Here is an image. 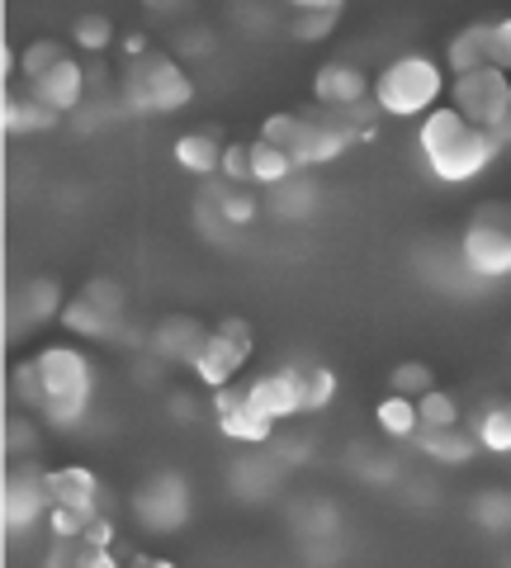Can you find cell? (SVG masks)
I'll list each match as a JSON object with an SVG mask.
<instances>
[{"mask_svg":"<svg viewBox=\"0 0 511 568\" xmlns=\"http://www.w3.org/2000/svg\"><path fill=\"white\" fill-rule=\"evenodd\" d=\"M91 361L72 346H48L33 361H20L14 369V394L24 407H39L52 426H76L85 403H91Z\"/></svg>","mask_w":511,"mask_h":568,"instance_id":"6da1fadb","label":"cell"},{"mask_svg":"<svg viewBox=\"0 0 511 568\" xmlns=\"http://www.w3.org/2000/svg\"><path fill=\"white\" fill-rule=\"evenodd\" d=\"M417 148H421V156H427L436 181H450V185L473 181V175L502 152L498 142H492V133L473 129V123L464 114H454V110H431L427 119H421Z\"/></svg>","mask_w":511,"mask_h":568,"instance_id":"7a4b0ae2","label":"cell"},{"mask_svg":"<svg viewBox=\"0 0 511 568\" xmlns=\"http://www.w3.org/2000/svg\"><path fill=\"white\" fill-rule=\"evenodd\" d=\"M260 138L275 142L279 152L294 156V166H323V162H337V156L356 142V133L341 129L337 119H331L327 110H298V114H270L266 123H260Z\"/></svg>","mask_w":511,"mask_h":568,"instance_id":"3957f363","label":"cell"},{"mask_svg":"<svg viewBox=\"0 0 511 568\" xmlns=\"http://www.w3.org/2000/svg\"><path fill=\"white\" fill-rule=\"evenodd\" d=\"M119 95L133 114H171L185 110L195 85H190L185 67L171 52H147V58H129L119 77Z\"/></svg>","mask_w":511,"mask_h":568,"instance_id":"277c9868","label":"cell"},{"mask_svg":"<svg viewBox=\"0 0 511 568\" xmlns=\"http://www.w3.org/2000/svg\"><path fill=\"white\" fill-rule=\"evenodd\" d=\"M440 91H446L440 67L431 58H421V52H408V58H398V62H389L379 71L375 104L384 114L412 119V114H431V104L440 100Z\"/></svg>","mask_w":511,"mask_h":568,"instance_id":"5b68a950","label":"cell"},{"mask_svg":"<svg viewBox=\"0 0 511 568\" xmlns=\"http://www.w3.org/2000/svg\"><path fill=\"white\" fill-rule=\"evenodd\" d=\"M450 110L464 114L473 129L492 133L498 123L511 114V77L498 67H483V71H469V77H454V91H450Z\"/></svg>","mask_w":511,"mask_h":568,"instance_id":"8992f818","label":"cell"},{"mask_svg":"<svg viewBox=\"0 0 511 568\" xmlns=\"http://www.w3.org/2000/svg\"><path fill=\"white\" fill-rule=\"evenodd\" d=\"M464 261L479 275H511V204H479L464 227Z\"/></svg>","mask_w":511,"mask_h":568,"instance_id":"52a82bcc","label":"cell"},{"mask_svg":"<svg viewBox=\"0 0 511 568\" xmlns=\"http://www.w3.org/2000/svg\"><path fill=\"white\" fill-rule=\"evenodd\" d=\"M133 511L147 530H175L190 517V484L181 474H152L143 488L133 493Z\"/></svg>","mask_w":511,"mask_h":568,"instance_id":"ba28073f","label":"cell"},{"mask_svg":"<svg viewBox=\"0 0 511 568\" xmlns=\"http://www.w3.org/2000/svg\"><path fill=\"white\" fill-rule=\"evenodd\" d=\"M214 422L223 426V436L246 440V446H260V440L270 436V426H275V422L252 403V394H246V388H233V384L214 388Z\"/></svg>","mask_w":511,"mask_h":568,"instance_id":"9c48e42d","label":"cell"},{"mask_svg":"<svg viewBox=\"0 0 511 568\" xmlns=\"http://www.w3.org/2000/svg\"><path fill=\"white\" fill-rule=\"evenodd\" d=\"M375 91H369L365 71L356 62H323L313 71V104L317 110H350V104L369 100Z\"/></svg>","mask_w":511,"mask_h":568,"instance_id":"30bf717a","label":"cell"},{"mask_svg":"<svg viewBox=\"0 0 511 568\" xmlns=\"http://www.w3.org/2000/svg\"><path fill=\"white\" fill-rule=\"evenodd\" d=\"M43 511H52V488H48V469H14L6 478V526H29L39 521Z\"/></svg>","mask_w":511,"mask_h":568,"instance_id":"8fae6325","label":"cell"},{"mask_svg":"<svg viewBox=\"0 0 511 568\" xmlns=\"http://www.w3.org/2000/svg\"><path fill=\"white\" fill-rule=\"evenodd\" d=\"M81 91H85V67H81L76 58H62L52 71H43L39 81H29V95H33V100H43L48 110H58V114L76 110V104H81Z\"/></svg>","mask_w":511,"mask_h":568,"instance_id":"7c38bea8","label":"cell"},{"mask_svg":"<svg viewBox=\"0 0 511 568\" xmlns=\"http://www.w3.org/2000/svg\"><path fill=\"white\" fill-rule=\"evenodd\" d=\"M246 394H252V403H256L270 422L304 413V398H298V384H294V369H289V365H279V369H266V375H256L252 384H246Z\"/></svg>","mask_w":511,"mask_h":568,"instance_id":"4fadbf2b","label":"cell"},{"mask_svg":"<svg viewBox=\"0 0 511 568\" xmlns=\"http://www.w3.org/2000/svg\"><path fill=\"white\" fill-rule=\"evenodd\" d=\"M246 361H252L246 351H237L233 342H227V336L208 332L204 342H200V351H195V361H190V365H195V375H200L208 388H223V384H233V375H237V369H242Z\"/></svg>","mask_w":511,"mask_h":568,"instance_id":"5bb4252c","label":"cell"},{"mask_svg":"<svg viewBox=\"0 0 511 568\" xmlns=\"http://www.w3.org/2000/svg\"><path fill=\"white\" fill-rule=\"evenodd\" d=\"M289 33L298 43H317V39H327L331 29L341 24V14H346V6L341 0H294L289 6Z\"/></svg>","mask_w":511,"mask_h":568,"instance_id":"9a60e30c","label":"cell"},{"mask_svg":"<svg viewBox=\"0 0 511 568\" xmlns=\"http://www.w3.org/2000/svg\"><path fill=\"white\" fill-rule=\"evenodd\" d=\"M204 336L208 332H204L200 317L175 313V317H166V323H156L152 346H156V355H166V361H195V351H200Z\"/></svg>","mask_w":511,"mask_h":568,"instance_id":"2e32d148","label":"cell"},{"mask_svg":"<svg viewBox=\"0 0 511 568\" xmlns=\"http://www.w3.org/2000/svg\"><path fill=\"white\" fill-rule=\"evenodd\" d=\"M175 162H181L190 175H204V181H214L223 171V142L214 129H200V133H185L175 138Z\"/></svg>","mask_w":511,"mask_h":568,"instance_id":"e0dca14e","label":"cell"},{"mask_svg":"<svg viewBox=\"0 0 511 568\" xmlns=\"http://www.w3.org/2000/svg\"><path fill=\"white\" fill-rule=\"evenodd\" d=\"M412 440L431 459H440V465H464V459L473 455V446H479V436L460 432V426H417Z\"/></svg>","mask_w":511,"mask_h":568,"instance_id":"ac0fdd59","label":"cell"},{"mask_svg":"<svg viewBox=\"0 0 511 568\" xmlns=\"http://www.w3.org/2000/svg\"><path fill=\"white\" fill-rule=\"evenodd\" d=\"M48 488H52V503H67V507H85L95 511L100 503V484L85 465H67V469H48Z\"/></svg>","mask_w":511,"mask_h":568,"instance_id":"d6986e66","label":"cell"},{"mask_svg":"<svg viewBox=\"0 0 511 568\" xmlns=\"http://www.w3.org/2000/svg\"><path fill=\"white\" fill-rule=\"evenodd\" d=\"M204 200L214 204L218 213L233 227H246L256 219V209H260V200L246 185H237V181H227V175H214V181H208V190H204Z\"/></svg>","mask_w":511,"mask_h":568,"instance_id":"ffe728a7","label":"cell"},{"mask_svg":"<svg viewBox=\"0 0 511 568\" xmlns=\"http://www.w3.org/2000/svg\"><path fill=\"white\" fill-rule=\"evenodd\" d=\"M488 20H473L469 29H460L450 39V48H446V62H450V71L454 77H469V71H483L488 67Z\"/></svg>","mask_w":511,"mask_h":568,"instance_id":"44dd1931","label":"cell"},{"mask_svg":"<svg viewBox=\"0 0 511 568\" xmlns=\"http://www.w3.org/2000/svg\"><path fill=\"white\" fill-rule=\"evenodd\" d=\"M289 369H294L298 398H304V413H317V407L331 403V394H337V375H331L327 365H317V361H289Z\"/></svg>","mask_w":511,"mask_h":568,"instance_id":"7402d4cb","label":"cell"},{"mask_svg":"<svg viewBox=\"0 0 511 568\" xmlns=\"http://www.w3.org/2000/svg\"><path fill=\"white\" fill-rule=\"evenodd\" d=\"M294 175H298V166H294L289 152H279L266 138L252 142V181L256 185H285V181H294Z\"/></svg>","mask_w":511,"mask_h":568,"instance_id":"603a6c76","label":"cell"},{"mask_svg":"<svg viewBox=\"0 0 511 568\" xmlns=\"http://www.w3.org/2000/svg\"><path fill=\"white\" fill-rule=\"evenodd\" d=\"M62 304V284L58 280H29L20 284V294H14V313L24 317V323H43V317H52Z\"/></svg>","mask_w":511,"mask_h":568,"instance_id":"cb8c5ba5","label":"cell"},{"mask_svg":"<svg viewBox=\"0 0 511 568\" xmlns=\"http://www.w3.org/2000/svg\"><path fill=\"white\" fill-rule=\"evenodd\" d=\"M58 110H48L43 100L20 95V100H6V133H48L58 129Z\"/></svg>","mask_w":511,"mask_h":568,"instance_id":"d4e9b609","label":"cell"},{"mask_svg":"<svg viewBox=\"0 0 511 568\" xmlns=\"http://www.w3.org/2000/svg\"><path fill=\"white\" fill-rule=\"evenodd\" d=\"M473 436H479V446L507 455V450H511V403H507V398L483 403L479 422H473Z\"/></svg>","mask_w":511,"mask_h":568,"instance_id":"484cf974","label":"cell"},{"mask_svg":"<svg viewBox=\"0 0 511 568\" xmlns=\"http://www.w3.org/2000/svg\"><path fill=\"white\" fill-rule=\"evenodd\" d=\"M114 323H119V317L95 308L85 294H76V298H67V304H62V327H72L76 336H114Z\"/></svg>","mask_w":511,"mask_h":568,"instance_id":"4316f807","label":"cell"},{"mask_svg":"<svg viewBox=\"0 0 511 568\" xmlns=\"http://www.w3.org/2000/svg\"><path fill=\"white\" fill-rule=\"evenodd\" d=\"M375 417H379L384 432L398 436V440H412V436H417V426H421V417H417V398H408V394L384 398Z\"/></svg>","mask_w":511,"mask_h":568,"instance_id":"83f0119b","label":"cell"},{"mask_svg":"<svg viewBox=\"0 0 511 568\" xmlns=\"http://www.w3.org/2000/svg\"><path fill=\"white\" fill-rule=\"evenodd\" d=\"M62 58H67V52H62V43H58V39H39V43H29V48L20 52V71H24V81H39L43 71H52Z\"/></svg>","mask_w":511,"mask_h":568,"instance_id":"f1b7e54d","label":"cell"},{"mask_svg":"<svg viewBox=\"0 0 511 568\" xmlns=\"http://www.w3.org/2000/svg\"><path fill=\"white\" fill-rule=\"evenodd\" d=\"M417 417H421V426H454L460 422V403L450 394H440V388H427V394L417 398Z\"/></svg>","mask_w":511,"mask_h":568,"instance_id":"f546056e","label":"cell"},{"mask_svg":"<svg viewBox=\"0 0 511 568\" xmlns=\"http://www.w3.org/2000/svg\"><path fill=\"white\" fill-rule=\"evenodd\" d=\"M91 517H95V511H85V507L52 503L48 526H52V536H58V540H81V536H85V526H91Z\"/></svg>","mask_w":511,"mask_h":568,"instance_id":"4dcf8cb0","label":"cell"},{"mask_svg":"<svg viewBox=\"0 0 511 568\" xmlns=\"http://www.w3.org/2000/svg\"><path fill=\"white\" fill-rule=\"evenodd\" d=\"M72 33H76V43L85 52H100V48H110V39H114V20L110 14H81Z\"/></svg>","mask_w":511,"mask_h":568,"instance_id":"1f68e13d","label":"cell"},{"mask_svg":"<svg viewBox=\"0 0 511 568\" xmlns=\"http://www.w3.org/2000/svg\"><path fill=\"white\" fill-rule=\"evenodd\" d=\"M389 384H394V394H408V398H421V394H427V388H436V384H431V369L421 365V361L398 365L394 375H389Z\"/></svg>","mask_w":511,"mask_h":568,"instance_id":"d6a6232c","label":"cell"},{"mask_svg":"<svg viewBox=\"0 0 511 568\" xmlns=\"http://www.w3.org/2000/svg\"><path fill=\"white\" fill-rule=\"evenodd\" d=\"M218 175H227V181H237V185H252V142H227Z\"/></svg>","mask_w":511,"mask_h":568,"instance_id":"836d02e7","label":"cell"},{"mask_svg":"<svg viewBox=\"0 0 511 568\" xmlns=\"http://www.w3.org/2000/svg\"><path fill=\"white\" fill-rule=\"evenodd\" d=\"M488 67L511 71V20H492V29H488Z\"/></svg>","mask_w":511,"mask_h":568,"instance_id":"e575fe53","label":"cell"},{"mask_svg":"<svg viewBox=\"0 0 511 568\" xmlns=\"http://www.w3.org/2000/svg\"><path fill=\"white\" fill-rule=\"evenodd\" d=\"M81 294L91 298L95 308H104V313H110V317H119V313H123V290H119L114 280H91V284H85Z\"/></svg>","mask_w":511,"mask_h":568,"instance_id":"d590c367","label":"cell"},{"mask_svg":"<svg viewBox=\"0 0 511 568\" xmlns=\"http://www.w3.org/2000/svg\"><path fill=\"white\" fill-rule=\"evenodd\" d=\"M214 332H218V336H227V342H233L237 351L252 355V327H246V317H223V323H218Z\"/></svg>","mask_w":511,"mask_h":568,"instance_id":"8d00e7d4","label":"cell"},{"mask_svg":"<svg viewBox=\"0 0 511 568\" xmlns=\"http://www.w3.org/2000/svg\"><path fill=\"white\" fill-rule=\"evenodd\" d=\"M85 545H104V549H110V540H114V526L110 521H104L100 517V511H95V517H91V526H85V536H81Z\"/></svg>","mask_w":511,"mask_h":568,"instance_id":"74e56055","label":"cell"},{"mask_svg":"<svg viewBox=\"0 0 511 568\" xmlns=\"http://www.w3.org/2000/svg\"><path fill=\"white\" fill-rule=\"evenodd\" d=\"M123 58H147V39H143V33H129V39H123Z\"/></svg>","mask_w":511,"mask_h":568,"instance_id":"f35d334b","label":"cell"}]
</instances>
